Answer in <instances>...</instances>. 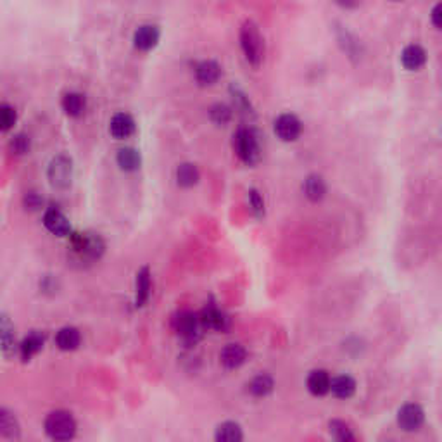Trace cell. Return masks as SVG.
<instances>
[{"instance_id":"obj_1","label":"cell","mask_w":442,"mask_h":442,"mask_svg":"<svg viewBox=\"0 0 442 442\" xmlns=\"http://www.w3.org/2000/svg\"><path fill=\"white\" fill-rule=\"evenodd\" d=\"M70 258L80 266L94 265L104 256L106 242L95 232H71L70 234Z\"/></svg>"},{"instance_id":"obj_2","label":"cell","mask_w":442,"mask_h":442,"mask_svg":"<svg viewBox=\"0 0 442 442\" xmlns=\"http://www.w3.org/2000/svg\"><path fill=\"white\" fill-rule=\"evenodd\" d=\"M171 329H173L178 341L185 348H194V346L199 344L206 332L201 313H194V311L189 310L177 311L173 315V318H171Z\"/></svg>"},{"instance_id":"obj_3","label":"cell","mask_w":442,"mask_h":442,"mask_svg":"<svg viewBox=\"0 0 442 442\" xmlns=\"http://www.w3.org/2000/svg\"><path fill=\"white\" fill-rule=\"evenodd\" d=\"M239 40L247 63L253 68L261 66L263 59H265V38H263L259 26L253 19H247L244 23L239 33Z\"/></svg>"},{"instance_id":"obj_4","label":"cell","mask_w":442,"mask_h":442,"mask_svg":"<svg viewBox=\"0 0 442 442\" xmlns=\"http://www.w3.org/2000/svg\"><path fill=\"white\" fill-rule=\"evenodd\" d=\"M234 151L244 165L254 166L261 159V140L251 127H240L234 133Z\"/></svg>"},{"instance_id":"obj_5","label":"cell","mask_w":442,"mask_h":442,"mask_svg":"<svg viewBox=\"0 0 442 442\" xmlns=\"http://www.w3.org/2000/svg\"><path fill=\"white\" fill-rule=\"evenodd\" d=\"M44 429L52 441H70L76 436V420L70 411L57 410L45 418Z\"/></svg>"},{"instance_id":"obj_6","label":"cell","mask_w":442,"mask_h":442,"mask_svg":"<svg viewBox=\"0 0 442 442\" xmlns=\"http://www.w3.org/2000/svg\"><path fill=\"white\" fill-rule=\"evenodd\" d=\"M75 166L73 159L68 154H57L51 159L47 168L49 184L56 190H68L73 184Z\"/></svg>"},{"instance_id":"obj_7","label":"cell","mask_w":442,"mask_h":442,"mask_svg":"<svg viewBox=\"0 0 442 442\" xmlns=\"http://www.w3.org/2000/svg\"><path fill=\"white\" fill-rule=\"evenodd\" d=\"M273 130H275V135L282 142H296L303 133V123L296 114L284 113L275 120Z\"/></svg>"},{"instance_id":"obj_8","label":"cell","mask_w":442,"mask_h":442,"mask_svg":"<svg viewBox=\"0 0 442 442\" xmlns=\"http://www.w3.org/2000/svg\"><path fill=\"white\" fill-rule=\"evenodd\" d=\"M201 318H203L206 330H216V332H223L225 334V332L230 330V327H232L230 315L225 313L223 310H220L213 299L203 308V311H201Z\"/></svg>"},{"instance_id":"obj_9","label":"cell","mask_w":442,"mask_h":442,"mask_svg":"<svg viewBox=\"0 0 442 442\" xmlns=\"http://www.w3.org/2000/svg\"><path fill=\"white\" fill-rule=\"evenodd\" d=\"M44 227L56 237H70L71 223L57 206H51L44 213Z\"/></svg>"},{"instance_id":"obj_10","label":"cell","mask_w":442,"mask_h":442,"mask_svg":"<svg viewBox=\"0 0 442 442\" xmlns=\"http://www.w3.org/2000/svg\"><path fill=\"white\" fill-rule=\"evenodd\" d=\"M161 40V30L156 25H140L133 33V47L140 52H149L158 47Z\"/></svg>"},{"instance_id":"obj_11","label":"cell","mask_w":442,"mask_h":442,"mask_svg":"<svg viewBox=\"0 0 442 442\" xmlns=\"http://www.w3.org/2000/svg\"><path fill=\"white\" fill-rule=\"evenodd\" d=\"M424 420H425L424 410L418 405H413V403L403 406L398 413V424L403 430H406V432H415V430L420 429V427L424 425Z\"/></svg>"},{"instance_id":"obj_12","label":"cell","mask_w":442,"mask_h":442,"mask_svg":"<svg viewBox=\"0 0 442 442\" xmlns=\"http://www.w3.org/2000/svg\"><path fill=\"white\" fill-rule=\"evenodd\" d=\"M194 75H196V82L199 83L201 87H211L221 78L223 71H221V66L216 61L206 59L196 64Z\"/></svg>"},{"instance_id":"obj_13","label":"cell","mask_w":442,"mask_h":442,"mask_svg":"<svg viewBox=\"0 0 442 442\" xmlns=\"http://www.w3.org/2000/svg\"><path fill=\"white\" fill-rule=\"evenodd\" d=\"M335 37H337V42L339 45H341L342 51L348 54L349 59H361V56H363V47H361V42L358 40L356 37L353 35V33L349 32L346 26L342 25H337V28H335Z\"/></svg>"},{"instance_id":"obj_14","label":"cell","mask_w":442,"mask_h":442,"mask_svg":"<svg viewBox=\"0 0 442 442\" xmlns=\"http://www.w3.org/2000/svg\"><path fill=\"white\" fill-rule=\"evenodd\" d=\"M109 133L116 140H125L135 133V120L128 113H116L109 121Z\"/></svg>"},{"instance_id":"obj_15","label":"cell","mask_w":442,"mask_h":442,"mask_svg":"<svg viewBox=\"0 0 442 442\" xmlns=\"http://www.w3.org/2000/svg\"><path fill=\"white\" fill-rule=\"evenodd\" d=\"M44 346H45V334L44 332L32 330L25 339H23L21 344H19V348H18L19 356H21V360L26 363V361L32 360L35 354L40 353Z\"/></svg>"},{"instance_id":"obj_16","label":"cell","mask_w":442,"mask_h":442,"mask_svg":"<svg viewBox=\"0 0 442 442\" xmlns=\"http://www.w3.org/2000/svg\"><path fill=\"white\" fill-rule=\"evenodd\" d=\"M427 52L422 45L411 44L403 49L401 52V64L408 71H418L425 66Z\"/></svg>"},{"instance_id":"obj_17","label":"cell","mask_w":442,"mask_h":442,"mask_svg":"<svg viewBox=\"0 0 442 442\" xmlns=\"http://www.w3.org/2000/svg\"><path fill=\"white\" fill-rule=\"evenodd\" d=\"M247 360V351L240 344H228L221 349L220 361L227 370H237Z\"/></svg>"},{"instance_id":"obj_18","label":"cell","mask_w":442,"mask_h":442,"mask_svg":"<svg viewBox=\"0 0 442 442\" xmlns=\"http://www.w3.org/2000/svg\"><path fill=\"white\" fill-rule=\"evenodd\" d=\"M0 337H2V354L4 358H11L16 353V332H14V323L6 313H2L0 318Z\"/></svg>"},{"instance_id":"obj_19","label":"cell","mask_w":442,"mask_h":442,"mask_svg":"<svg viewBox=\"0 0 442 442\" xmlns=\"http://www.w3.org/2000/svg\"><path fill=\"white\" fill-rule=\"evenodd\" d=\"M152 292V278L149 266H142L137 272V294H135V308H144L147 304L149 297Z\"/></svg>"},{"instance_id":"obj_20","label":"cell","mask_w":442,"mask_h":442,"mask_svg":"<svg viewBox=\"0 0 442 442\" xmlns=\"http://www.w3.org/2000/svg\"><path fill=\"white\" fill-rule=\"evenodd\" d=\"M306 386H308V391L311 392L313 396H325L330 392V387H332V377L329 375V372L327 370H313V372L308 375V380H306Z\"/></svg>"},{"instance_id":"obj_21","label":"cell","mask_w":442,"mask_h":442,"mask_svg":"<svg viewBox=\"0 0 442 442\" xmlns=\"http://www.w3.org/2000/svg\"><path fill=\"white\" fill-rule=\"evenodd\" d=\"M0 436L9 441H19L21 437V427H19L18 418L7 408L0 410Z\"/></svg>"},{"instance_id":"obj_22","label":"cell","mask_w":442,"mask_h":442,"mask_svg":"<svg viewBox=\"0 0 442 442\" xmlns=\"http://www.w3.org/2000/svg\"><path fill=\"white\" fill-rule=\"evenodd\" d=\"M116 163L123 171L133 173V171H139L142 166V154L135 147H123L118 151Z\"/></svg>"},{"instance_id":"obj_23","label":"cell","mask_w":442,"mask_h":442,"mask_svg":"<svg viewBox=\"0 0 442 442\" xmlns=\"http://www.w3.org/2000/svg\"><path fill=\"white\" fill-rule=\"evenodd\" d=\"M61 108L70 118H80L87 110V97L80 92L64 94L61 101Z\"/></svg>"},{"instance_id":"obj_24","label":"cell","mask_w":442,"mask_h":442,"mask_svg":"<svg viewBox=\"0 0 442 442\" xmlns=\"http://www.w3.org/2000/svg\"><path fill=\"white\" fill-rule=\"evenodd\" d=\"M82 344V334L75 327H63L56 334V346L61 351H75Z\"/></svg>"},{"instance_id":"obj_25","label":"cell","mask_w":442,"mask_h":442,"mask_svg":"<svg viewBox=\"0 0 442 442\" xmlns=\"http://www.w3.org/2000/svg\"><path fill=\"white\" fill-rule=\"evenodd\" d=\"M228 92H230L232 101H234V109L237 110L240 116H244V118L256 116V114H254V108H253V104H251L249 97H247V94L244 92L242 89H240L237 83H232L230 89H228Z\"/></svg>"},{"instance_id":"obj_26","label":"cell","mask_w":442,"mask_h":442,"mask_svg":"<svg viewBox=\"0 0 442 442\" xmlns=\"http://www.w3.org/2000/svg\"><path fill=\"white\" fill-rule=\"evenodd\" d=\"M303 192L311 203H320L327 194V184L320 175H310L303 184Z\"/></svg>"},{"instance_id":"obj_27","label":"cell","mask_w":442,"mask_h":442,"mask_svg":"<svg viewBox=\"0 0 442 442\" xmlns=\"http://www.w3.org/2000/svg\"><path fill=\"white\" fill-rule=\"evenodd\" d=\"M330 392L339 399H349L353 398L356 392V380L349 375H341L332 379Z\"/></svg>"},{"instance_id":"obj_28","label":"cell","mask_w":442,"mask_h":442,"mask_svg":"<svg viewBox=\"0 0 442 442\" xmlns=\"http://www.w3.org/2000/svg\"><path fill=\"white\" fill-rule=\"evenodd\" d=\"M201 180V173L197 170V166L194 163H182L177 168V184L184 189H190V187H196Z\"/></svg>"},{"instance_id":"obj_29","label":"cell","mask_w":442,"mask_h":442,"mask_svg":"<svg viewBox=\"0 0 442 442\" xmlns=\"http://www.w3.org/2000/svg\"><path fill=\"white\" fill-rule=\"evenodd\" d=\"M275 389V382L270 375L266 373H261V375H256L249 384H247V391L251 392V396L254 398H266L270 396Z\"/></svg>"},{"instance_id":"obj_30","label":"cell","mask_w":442,"mask_h":442,"mask_svg":"<svg viewBox=\"0 0 442 442\" xmlns=\"http://www.w3.org/2000/svg\"><path fill=\"white\" fill-rule=\"evenodd\" d=\"M244 439L242 429L237 422H223L216 427L215 441L218 442H239Z\"/></svg>"},{"instance_id":"obj_31","label":"cell","mask_w":442,"mask_h":442,"mask_svg":"<svg viewBox=\"0 0 442 442\" xmlns=\"http://www.w3.org/2000/svg\"><path fill=\"white\" fill-rule=\"evenodd\" d=\"M234 118V109L230 106L218 102V104H213L209 108V120L216 125V127H227L228 123Z\"/></svg>"},{"instance_id":"obj_32","label":"cell","mask_w":442,"mask_h":442,"mask_svg":"<svg viewBox=\"0 0 442 442\" xmlns=\"http://www.w3.org/2000/svg\"><path fill=\"white\" fill-rule=\"evenodd\" d=\"M329 432L335 441L349 442L356 439V436H354L353 430L349 429V425L342 420H332L329 424Z\"/></svg>"},{"instance_id":"obj_33","label":"cell","mask_w":442,"mask_h":442,"mask_svg":"<svg viewBox=\"0 0 442 442\" xmlns=\"http://www.w3.org/2000/svg\"><path fill=\"white\" fill-rule=\"evenodd\" d=\"M16 121H18V114L13 106L11 104L0 106V125H2V132H9V130L16 125Z\"/></svg>"},{"instance_id":"obj_34","label":"cell","mask_w":442,"mask_h":442,"mask_svg":"<svg viewBox=\"0 0 442 442\" xmlns=\"http://www.w3.org/2000/svg\"><path fill=\"white\" fill-rule=\"evenodd\" d=\"M30 146H32L30 137L26 135V133H18V135H14L13 139H11L9 151L16 156H23L30 151Z\"/></svg>"},{"instance_id":"obj_35","label":"cell","mask_w":442,"mask_h":442,"mask_svg":"<svg viewBox=\"0 0 442 442\" xmlns=\"http://www.w3.org/2000/svg\"><path fill=\"white\" fill-rule=\"evenodd\" d=\"M247 197H249V204L254 216H256V218H263V216H265V199H263L261 192L256 189H251L249 192H247Z\"/></svg>"},{"instance_id":"obj_36","label":"cell","mask_w":442,"mask_h":442,"mask_svg":"<svg viewBox=\"0 0 442 442\" xmlns=\"http://www.w3.org/2000/svg\"><path fill=\"white\" fill-rule=\"evenodd\" d=\"M23 204H25L28 211H38L44 206V199L37 192H26L25 197H23Z\"/></svg>"},{"instance_id":"obj_37","label":"cell","mask_w":442,"mask_h":442,"mask_svg":"<svg viewBox=\"0 0 442 442\" xmlns=\"http://www.w3.org/2000/svg\"><path fill=\"white\" fill-rule=\"evenodd\" d=\"M430 21H432V25L436 26L437 30H442V2L436 4V6L432 7V13H430Z\"/></svg>"},{"instance_id":"obj_38","label":"cell","mask_w":442,"mask_h":442,"mask_svg":"<svg viewBox=\"0 0 442 442\" xmlns=\"http://www.w3.org/2000/svg\"><path fill=\"white\" fill-rule=\"evenodd\" d=\"M335 6H339L341 9H346V11H351V9H356V7H360L361 0H334Z\"/></svg>"},{"instance_id":"obj_39","label":"cell","mask_w":442,"mask_h":442,"mask_svg":"<svg viewBox=\"0 0 442 442\" xmlns=\"http://www.w3.org/2000/svg\"><path fill=\"white\" fill-rule=\"evenodd\" d=\"M396 2H401V0H396Z\"/></svg>"}]
</instances>
